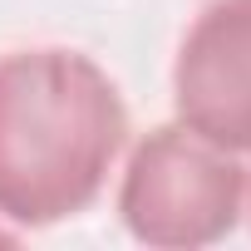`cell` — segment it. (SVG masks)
Returning <instances> with one entry per match:
<instances>
[{
	"mask_svg": "<svg viewBox=\"0 0 251 251\" xmlns=\"http://www.w3.org/2000/svg\"><path fill=\"white\" fill-rule=\"evenodd\" d=\"M0 241H5V236H0Z\"/></svg>",
	"mask_w": 251,
	"mask_h": 251,
	"instance_id": "cell-4",
	"label": "cell"
},
{
	"mask_svg": "<svg viewBox=\"0 0 251 251\" xmlns=\"http://www.w3.org/2000/svg\"><path fill=\"white\" fill-rule=\"evenodd\" d=\"M123 138V99L94 59L69 50L0 59V217L50 226L84 212Z\"/></svg>",
	"mask_w": 251,
	"mask_h": 251,
	"instance_id": "cell-1",
	"label": "cell"
},
{
	"mask_svg": "<svg viewBox=\"0 0 251 251\" xmlns=\"http://www.w3.org/2000/svg\"><path fill=\"white\" fill-rule=\"evenodd\" d=\"M182 128L226 153H251V0H212L173 69Z\"/></svg>",
	"mask_w": 251,
	"mask_h": 251,
	"instance_id": "cell-3",
	"label": "cell"
},
{
	"mask_svg": "<svg viewBox=\"0 0 251 251\" xmlns=\"http://www.w3.org/2000/svg\"><path fill=\"white\" fill-rule=\"evenodd\" d=\"M241 168L192 128H153L123 177L118 212L148 246H207L236 226Z\"/></svg>",
	"mask_w": 251,
	"mask_h": 251,
	"instance_id": "cell-2",
	"label": "cell"
}]
</instances>
